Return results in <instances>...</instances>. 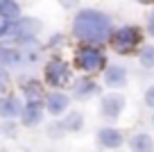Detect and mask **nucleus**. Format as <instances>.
Returning <instances> with one entry per match:
<instances>
[{"mask_svg":"<svg viewBox=\"0 0 154 152\" xmlns=\"http://www.w3.org/2000/svg\"><path fill=\"white\" fill-rule=\"evenodd\" d=\"M72 34L86 43H104L111 36V18L97 9H82L72 21Z\"/></svg>","mask_w":154,"mask_h":152,"instance_id":"nucleus-1","label":"nucleus"},{"mask_svg":"<svg viewBox=\"0 0 154 152\" xmlns=\"http://www.w3.org/2000/svg\"><path fill=\"white\" fill-rule=\"evenodd\" d=\"M38 30H41L38 21H34V18H18V21L11 23V32H9L7 39H11V41H16V43L34 41V36H36Z\"/></svg>","mask_w":154,"mask_h":152,"instance_id":"nucleus-2","label":"nucleus"},{"mask_svg":"<svg viewBox=\"0 0 154 152\" xmlns=\"http://www.w3.org/2000/svg\"><path fill=\"white\" fill-rule=\"evenodd\" d=\"M77 64H79L86 73H95L97 68H102L104 57H102V52L97 50V48L84 46V48H79V50H77Z\"/></svg>","mask_w":154,"mask_h":152,"instance_id":"nucleus-3","label":"nucleus"},{"mask_svg":"<svg viewBox=\"0 0 154 152\" xmlns=\"http://www.w3.org/2000/svg\"><path fill=\"white\" fill-rule=\"evenodd\" d=\"M111 43H113L116 50H120V52H127L131 48L138 43V30L136 27H120L116 30L111 34Z\"/></svg>","mask_w":154,"mask_h":152,"instance_id":"nucleus-4","label":"nucleus"},{"mask_svg":"<svg viewBox=\"0 0 154 152\" xmlns=\"http://www.w3.org/2000/svg\"><path fill=\"white\" fill-rule=\"evenodd\" d=\"M27 64L23 48H9V46H0V66L2 68H20Z\"/></svg>","mask_w":154,"mask_h":152,"instance_id":"nucleus-5","label":"nucleus"},{"mask_svg":"<svg viewBox=\"0 0 154 152\" xmlns=\"http://www.w3.org/2000/svg\"><path fill=\"white\" fill-rule=\"evenodd\" d=\"M68 64L63 62V59H52V62L45 66V80H48V84L52 86H61L63 82L68 80Z\"/></svg>","mask_w":154,"mask_h":152,"instance_id":"nucleus-6","label":"nucleus"},{"mask_svg":"<svg viewBox=\"0 0 154 152\" xmlns=\"http://www.w3.org/2000/svg\"><path fill=\"white\" fill-rule=\"evenodd\" d=\"M122 109H125V98L120 93H106L102 98V114H104V118L116 120L122 114Z\"/></svg>","mask_w":154,"mask_h":152,"instance_id":"nucleus-7","label":"nucleus"},{"mask_svg":"<svg viewBox=\"0 0 154 152\" xmlns=\"http://www.w3.org/2000/svg\"><path fill=\"white\" fill-rule=\"evenodd\" d=\"M97 141L102 143L104 147H120L122 141H125V136H122V132H118L116 127H102L100 132H97Z\"/></svg>","mask_w":154,"mask_h":152,"instance_id":"nucleus-8","label":"nucleus"},{"mask_svg":"<svg viewBox=\"0 0 154 152\" xmlns=\"http://www.w3.org/2000/svg\"><path fill=\"white\" fill-rule=\"evenodd\" d=\"M23 105L20 100L14 98V95H7V98L0 100V116L2 118H16V116H23Z\"/></svg>","mask_w":154,"mask_h":152,"instance_id":"nucleus-9","label":"nucleus"},{"mask_svg":"<svg viewBox=\"0 0 154 152\" xmlns=\"http://www.w3.org/2000/svg\"><path fill=\"white\" fill-rule=\"evenodd\" d=\"M20 120H23L25 127H34V125L41 123L43 120V107H41V102H27Z\"/></svg>","mask_w":154,"mask_h":152,"instance_id":"nucleus-10","label":"nucleus"},{"mask_svg":"<svg viewBox=\"0 0 154 152\" xmlns=\"http://www.w3.org/2000/svg\"><path fill=\"white\" fill-rule=\"evenodd\" d=\"M68 102H70V98H68L66 93H59V91H54V93L48 95V100H45V107H48V111L52 116H59L63 114V111L68 109Z\"/></svg>","mask_w":154,"mask_h":152,"instance_id":"nucleus-11","label":"nucleus"},{"mask_svg":"<svg viewBox=\"0 0 154 152\" xmlns=\"http://www.w3.org/2000/svg\"><path fill=\"white\" fill-rule=\"evenodd\" d=\"M127 82V71L122 66H109L104 71V84L111 86V89H120V86H125Z\"/></svg>","mask_w":154,"mask_h":152,"instance_id":"nucleus-12","label":"nucleus"},{"mask_svg":"<svg viewBox=\"0 0 154 152\" xmlns=\"http://www.w3.org/2000/svg\"><path fill=\"white\" fill-rule=\"evenodd\" d=\"M129 145H131V152H154V141H152V136L145 134V132L134 134Z\"/></svg>","mask_w":154,"mask_h":152,"instance_id":"nucleus-13","label":"nucleus"},{"mask_svg":"<svg viewBox=\"0 0 154 152\" xmlns=\"http://www.w3.org/2000/svg\"><path fill=\"white\" fill-rule=\"evenodd\" d=\"M18 16H20V5L16 0H0V18L18 21Z\"/></svg>","mask_w":154,"mask_h":152,"instance_id":"nucleus-14","label":"nucleus"},{"mask_svg":"<svg viewBox=\"0 0 154 152\" xmlns=\"http://www.w3.org/2000/svg\"><path fill=\"white\" fill-rule=\"evenodd\" d=\"M82 123H84L82 114H79V111H70V114L61 120V127L66 129V132H79V129H82Z\"/></svg>","mask_w":154,"mask_h":152,"instance_id":"nucleus-15","label":"nucleus"},{"mask_svg":"<svg viewBox=\"0 0 154 152\" xmlns=\"http://www.w3.org/2000/svg\"><path fill=\"white\" fill-rule=\"evenodd\" d=\"M25 95L29 98V102H38V100L43 98V89H41V84H36V82H27V84H25Z\"/></svg>","mask_w":154,"mask_h":152,"instance_id":"nucleus-16","label":"nucleus"},{"mask_svg":"<svg viewBox=\"0 0 154 152\" xmlns=\"http://www.w3.org/2000/svg\"><path fill=\"white\" fill-rule=\"evenodd\" d=\"M140 64L145 68H154V46H145L140 52Z\"/></svg>","mask_w":154,"mask_h":152,"instance_id":"nucleus-17","label":"nucleus"},{"mask_svg":"<svg viewBox=\"0 0 154 152\" xmlns=\"http://www.w3.org/2000/svg\"><path fill=\"white\" fill-rule=\"evenodd\" d=\"M93 91H95V84L88 82V80H82L79 84H77V89H75V95H77V98H84V95L93 93Z\"/></svg>","mask_w":154,"mask_h":152,"instance_id":"nucleus-18","label":"nucleus"},{"mask_svg":"<svg viewBox=\"0 0 154 152\" xmlns=\"http://www.w3.org/2000/svg\"><path fill=\"white\" fill-rule=\"evenodd\" d=\"M11 23L14 21H7V18H0V39H7L11 32Z\"/></svg>","mask_w":154,"mask_h":152,"instance_id":"nucleus-19","label":"nucleus"},{"mask_svg":"<svg viewBox=\"0 0 154 152\" xmlns=\"http://www.w3.org/2000/svg\"><path fill=\"white\" fill-rule=\"evenodd\" d=\"M145 105L154 109V86H149V89L145 91Z\"/></svg>","mask_w":154,"mask_h":152,"instance_id":"nucleus-20","label":"nucleus"},{"mask_svg":"<svg viewBox=\"0 0 154 152\" xmlns=\"http://www.w3.org/2000/svg\"><path fill=\"white\" fill-rule=\"evenodd\" d=\"M59 5H61L63 9H75V7L79 5V0H59Z\"/></svg>","mask_w":154,"mask_h":152,"instance_id":"nucleus-21","label":"nucleus"},{"mask_svg":"<svg viewBox=\"0 0 154 152\" xmlns=\"http://www.w3.org/2000/svg\"><path fill=\"white\" fill-rule=\"evenodd\" d=\"M7 84V73H5V68L0 66V86H5Z\"/></svg>","mask_w":154,"mask_h":152,"instance_id":"nucleus-22","label":"nucleus"},{"mask_svg":"<svg viewBox=\"0 0 154 152\" xmlns=\"http://www.w3.org/2000/svg\"><path fill=\"white\" fill-rule=\"evenodd\" d=\"M147 27H149V34L154 36V11L149 14V25H147Z\"/></svg>","mask_w":154,"mask_h":152,"instance_id":"nucleus-23","label":"nucleus"},{"mask_svg":"<svg viewBox=\"0 0 154 152\" xmlns=\"http://www.w3.org/2000/svg\"><path fill=\"white\" fill-rule=\"evenodd\" d=\"M152 125H154V116H152Z\"/></svg>","mask_w":154,"mask_h":152,"instance_id":"nucleus-24","label":"nucleus"}]
</instances>
